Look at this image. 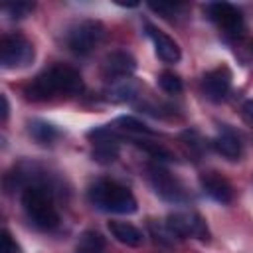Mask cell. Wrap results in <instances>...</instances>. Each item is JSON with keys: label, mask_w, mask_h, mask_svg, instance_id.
Listing matches in <instances>:
<instances>
[{"label": "cell", "mask_w": 253, "mask_h": 253, "mask_svg": "<svg viewBox=\"0 0 253 253\" xmlns=\"http://www.w3.org/2000/svg\"><path fill=\"white\" fill-rule=\"evenodd\" d=\"M81 89H83L81 73L69 65L55 63V65L43 69L40 75H36L24 93L30 101H47L59 93L61 95L81 93Z\"/></svg>", "instance_id": "6da1fadb"}, {"label": "cell", "mask_w": 253, "mask_h": 253, "mask_svg": "<svg viewBox=\"0 0 253 253\" xmlns=\"http://www.w3.org/2000/svg\"><path fill=\"white\" fill-rule=\"evenodd\" d=\"M22 208L32 225L49 231L59 225V213L55 210L53 194L45 184H30L22 192Z\"/></svg>", "instance_id": "7a4b0ae2"}, {"label": "cell", "mask_w": 253, "mask_h": 253, "mask_svg": "<svg viewBox=\"0 0 253 253\" xmlns=\"http://www.w3.org/2000/svg\"><path fill=\"white\" fill-rule=\"evenodd\" d=\"M89 202L101 210V211H109V213H134L136 211V200L130 194V190L115 180H97L95 184L89 186Z\"/></svg>", "instance_id": "3957f363"}, {"label": "cell", "mask_w": 253, "mask_h": 253, "mask_svg": "<svg viewBox=\"0 0 253 253\" xmlns=\"http://www.w3.org/2000/svg\"><path fill=\"white\" fill-rule=\"evenodd\" d=\"M105 38V26L99 20H81L67 28L65 43L77 55L91 53Z\"/></svg>", "instance_id": "277c9868"}, {"label": "cell", "mask_w": 253, "mask_h": 253, "mask_svg": "<svg viewBox=\"0 0 253 253\" xmlns=\"http://www.w3.org/2000/svg\"><path fill=\"white\" fill-rule=\"evenodd\" d=\"M34 45L22 34H8L0 42V63L4 69L28 67L34 61Z\"/></svg>", "instance_id": "5b68a950"}, {"label": "cell", "mask_w": 253, "mask_h": 253, "mask_svg": "<svg viewBox=\"0 0 253 253\" xmlns=\"http://www.w3.org/2000/svg\"><path fill=\"white\" fill-rule=\"evenodd\" d=\"M146 172H148L150 186L154 188V192L162 200L172 202V204H182V202L188 200V194H186L184 186L180 184V180L174 178V174H170L164 166H160V164H148Z\"/></svg>", "instance_id": "8992f818"}, {"label": "cell", "mask_w": 253, "mask_h": 253, "mask_svg": "<svg viewBox=\"0 0 253 253\" xmlns=\"http://www.w3.org/2000/svg\"><path fill=\"white\" fill-rule=\"evenodd\" d=\"M164 223L178 239H184V237H196L200 241L210 239V229L204 217L196 211H174L166 217Z\"/></svg>", "instance_id": "52a82bcc"}, {"label": "cell", "mask_w": 253, "mask_h": 253, "mask_svg": "<svg viewBox=\"0 0 253 253\" xmlns=\"http://www.w3.org/2000/svg\"><path fill=\"white\" fill-rule=\"evenodd\" d=\"M134 71H136V59L125 49L111 51L101 63V75H103V79H107L111 83L130 79V75Z\"/></svg>", "instance_id": "ba28073f"}, {"label": "cell", "mask_w": 253, "mask_h": 253, "mask_svg": "<svg viewBox=\"0 0 253 253\" xmlns=\"http://www.w3.org/2000/svg\"><path fill=\"white\" fill-rule=\"evenodd\" d=\"M206 12L211 22H215L221 30H225L229 34H239L243 30L241 12L229 2H211L206 6Z\"/></svg>", "instance_id": "9c48e42d"}, {"label": "cell", "mask_w": 253, "mask_h": 253, "mask_svg": "<svg viewBox=\"0 0 253 253\" xmlns=\"http://www.w3.org/2000/svg\"><path fill=\"white\" fill-rule=\"evenodd\" d=\"M229 87H231V71L225 65L208 71L202 79V91L213 103H219L221 99H225V95L229 93Z\"/></svg>", "instance_id": "30bf717a"}, {"label": "cell", "mask_w": 253, "mask_h": 253, "mask_svg": "<svg viewBox=\"0 0 253 253\" xmlns=\"http://www.w3.org/2000/svg\"><path fill=\"white\" fill-rule=\"evenodd\" d=\"M200 184H202V190L211 200H215L219 204H229L233 200V188H231L229 180L223 178L215 170H210V172L200 174Z\"/></svg>", "instance_id": "8fae6325"}, {"label": "cell", "mask_w": 253, "mask_h": 253, "mask_svg": "<svg viewBox=\"0 0 253 253\" xmlns=\"http://www.w3.org/2000/svg\"><path fill=\"white\" fill-rule=\"evenodd\" d=\"M146 34L152 40L154 51H156L160 61H164V63H178L180 61V57H182L180 47H178V43L168 34H164L162 30H158V28H154L150 24L146 26Z\"/></svg>", "instance_id": "7c38bea8"}, {"label": "cell", "mask_w": 253, "mask_h": 253, "mask_svg": "<svg viewBox=\"0 0 253 253\" xmlns=\"http://www.w3.org/2000/svg\"><path fill=\"white\" fill-rule=\"evenodd\" d=\"M109 231L119 243L126 247H138L144 241L142 231L128 221H109Z\"/></svg>", "instance_id": "4fadbf2b"}, {"label": "cell", "mask_w": 253, "mask_h": 253, "mask_svg": "<svg viewBox=\"0 0 253 253\" xmlns=\"http://www.w3.org/2000/svg\"><path fill=\"white\" fill-rule=\"evenodd\" d=\"M211 144H213V148H215L221 156H225L227 160H237V158L241 156V142H239V138H237L231 130L219 132V134L211 140Z\"/></svg>", "instance_id": "5bb4252c"}, {"label": "cell", "mask_w": 253, "mask_h": 253, "mask_svg": "<svg viewBox=\"0 0 253 253\" xmlns=\"http://www.w3.org/2000/svg\"><path fill=\"white\" fill-rule=\"evenodd\" d=\"M28 126H30V134H32V138H34L36 142L43 144V146H47V144H51L53 140L59 138V130H57V126H53V125L47 123V121L34 119V121H30Z\"/></svg>", "instance_id": "9a60e30c"}, {"label": "cell", "mask_w": 253, "mask_h": 253, "mask_svg": "<svg viewBox=\"0 0 253 253\" xmlns=\"http://www.w3.org/2000/svg\"><path fill=\"white\" fill-rule=\"evenodd\" d=\"M93 160L99 164H111L117 160L119 156V138H111V140H97L93 142Z\"/></svg>", "instance_id": "2e32d148"}, {"label": "cell", "mask_w": 253, "mask_h": 253, "mask_svg": "<svg viewBox=\"0 0 253 253\" xmlns=\"http://www.w3.org/2000/svg\"><path fill=\"white\" fill-rule=\"evenodd\" d=\"M136 95H138V85H136V81L125 79V81L115 83V85L109 89L107 99L113 101V103H125V101H132Z\"/></svg>", "instance_id": "e0dca14e"}, {"label": "cell", "mask_w": 253, "mask_h": 253, "mask_svg": "<svg viewBox=\"0 0 253 253\" xmlns=\"http://www.w3.org/2000/svg\"><path fill=\"white\" fill-rule=\"evenodd\" d=\"M105 245H107L105 237H103L99 231L91 229V231H85V233L79 237L77 253H101V251L105 249Z\"/></svg>", "instance_id": "ac0fdd59"}, {"label": "cell", "mask_w": 253, "mask_h": 253, "mask_svg": "<svg viewBox=\"0 0 253 253\" xmlns=\"http://www.w3.org/2000/svg\"><path fill=\"white\" fill-rule=\"evenodd\" d=\"M158 85H160V89L164 93H170V95H176V93H180L184 89L180 75H176L174 71H162L158 75Z\"/></svg>", "instance_id": "d6986e66"}, {"label": "cell", "mask_w": 253, "mask_h": 253, "mask_svg": "<svg viewBox=\"0 0 253 253\" xmlns=\"http://www.w3.org/2000/svg\"><path fill=\"white\" fill-rule=\"evenodd\" d=\"M115 125H119L123 130H126V132H138V134H152V130L144 125V123H140L138 119H134V117H119L117 121H115Z\"/></svg>", "instance_id": "ffe728a7"}, {"label": "cell", "mask_w": 253, "mask_h": 253, "mask_svg": "<svg viewBox=\"0 0 253 253\" xmlns=\"http://www.w3.org/2000/svg\"><path fill=\"white\" fill-rule=\"evenodd\" d=\"M32 10H34V4H30V2H16V4H6L4 6V12L10 18H16V20L26 18Z\"/></svg>", "instance_id": "44dd1931"}, {"label": "cell", "mask_w": 253, "mask_h": 253, "mask_svg": "<svg viewBox=\"0 0 253 253\" xmlns=\"http://www.w3.org/2000/svg\"><path fill=\"white\" fill-rule=\"evenodd\" d=\"M0 253H20V247L12 239L8 229H2V233H0Z\"/></svg>", "instance_id": "7402d4cb"}, {"label": "cell", "mask_w": 253, "mask_h": 253, "mask_svg": "<svg viewBox=\"0 0 253 253\" xmlns=\"http://www.w3.org/2000/svg\"><path fill=\"white\" fill-rule=\"evenodd\" d=\"M150 8L154 12L164 14V18H170L172 14H176L178 10H182V4H162V2H158V4H150Z\"/></svg>", "instance_id": "603a6c76"}, {"label": "cell", "mask_w": 253, "mask_h": 253, "mask_svg": "<svg viewBox=\"0 0 253 253\" xmlns=\"http://www.w3.org/2000/svg\"><path fill=\"white\" fill-rule=\"evenodd\" d=\"M0 101H2V121L6 123V121H8V113H10V105H8V97H6V95H0Z\"/></svg>", "instance_id": "cb8c5ba5"}, {"label": "cell", "mask_w": 253, "mask_h": 253, "mask_svg": "<svg viewBox=\"0 0 253 253\" xmlns=\"http://www.w3.org/2000/svg\"><path fill=\"white\" fill-rule=\"evenodd\" d=\"M243 109H245V113H247V117H249V119L253 121V101H247Z\"/></svg>", "instance_id": "d4e9b609"}]
</instances>
